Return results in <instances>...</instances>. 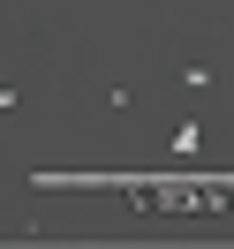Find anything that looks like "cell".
Listing matches in <instances>:
<instances>
[{
	"instance_id": "2",
	"label": "cell",
	"mask_w": 234,
	"mask_h": 249,
	"mask_svg": "<svg viewBox=\"0 0 234 249\" xmlns=\"http://www.w3.org/2000/svg\"><path fill=\"white\" fill-rule=\"evenodd\" d=\"M181 91H197V98L219 91V68H212V61H181Z\"/></svg>"
},
{
	"instance_id": "1",
	"label": "cell",
	"mask_w": 234,
	"mask_h": 249,
	"mask_svg": "<svg viewBox=\"0 0 234 249\" xmlns=\"http://www.w3.org/2000/svg\"><path fill=\"white\" fill-rule=\"evenodd\" d=\"M166 151H174V159H197V151H204V121H197V113H189V121H174Z\"/></svg>"
},
{
	"instance_id": "3",
	"label": "cell",
	"mask_w": 234,
	"mask_h": 249,
	"mask_svg": "<svg viewBox=\"0 0 234 249\" xmlns=\"http://www.w3.org/2000/svg\"><path fill=\"white\" fill-rule=\"evenodd\" d=\"M23 106V83H0V113H16Z\"/></svg>"
}]
</instances>
